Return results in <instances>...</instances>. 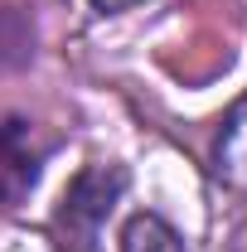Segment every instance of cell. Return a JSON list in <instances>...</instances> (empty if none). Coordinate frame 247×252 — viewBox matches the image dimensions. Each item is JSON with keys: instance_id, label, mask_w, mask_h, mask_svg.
<instances>
[{"instance_id": "5b68a950", "label": "cell", "mask_w": 247, "mask_h": 252, "mask_svg": "<svg viewBox=\"0 0 247 252\" xmlns=\"http://www.w3.org/2000/svg\"><path fill=\"white\" fill-rule=\"evenodd\" d=\"M97 15H122V10H136V5H146V0H93Z\"/></svg>"}, {"instance_id": "3957f363", "label": "cell", "mask_w": 247, "mask_h": 252, "mask_svg": "<svg viewBox=\"0 0 247 252\" xmlns=\"http://www.w3.org/2000/svg\"><path fill=\"white\" fill-rule=\"evenodd\" d=\"M214 175L233 189L238 199H247V97H238L228 107V117L218 126L214 141Z\"/></svg>"}, {"instance_id": "7a4b0ae2", "label": "cell", "mask_w": 247, "mask_h": 252, "mask_svg": "<svg viewBox=\"0 0 247 252\" xmlns=\"http://www.w3.org/2000/svg\"><path fill=\"white\" fill-rule=\"evenodd\" d=\"M49 160V136L30 117H0V214L20 209Z\"/></svg>"}, {"instance_id": "6da1fadb", "label": "cell", "mask_w": 247, "mask_h": 252, "mask_svg": "<svg viewBox=\"0 0 247 252\" xmlns=\"http://www.w3.org/2000/svg\"><path fill=\"white\" fill-rule=\"evenodd\" d=\"M126 189V170L122 165H88L73 185L63 189V204L54 214V238L63 252H93L102 223L112 219L117 199Z\"/></svg>"}, {"instance_id": "277c9868", "label": "cell", "mask_w": 247, "mask_h": 252, "mask_svg": "<svg viewBox=\"0 0 247 252\" xmlns=\"http://www.w3.org/2000/svg\"><path fill=\"white\" fill-rule=\"evenodd\" d=\"M122 252H189V248L160 214H136L122 228Z\"/></svg>"}]
</instances>
